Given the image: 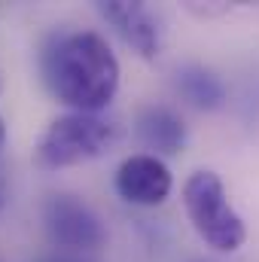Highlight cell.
Masks as SVG:
<instances>
[{"mask_svg": "<svg viewBox=\"0 0 259 262\" xmlns=\"http://www.w3.org/2000/svg\"><path fill=\"white\" fill-rule=\"evenodd\" d=\"M46 89L70 113H101L119 92V61L95 31L52 34L40 52Z\"/></svg>", "mask_w": 259, "mask_h": 262, "instance_id": "6da1fadb", "label": "cell"}, {"mask_svg": "<svg viewBox=\"0 0 259 262\" xmlns=\"http://www.w3.org/2000/svg\"><path fill=\"white\" fill-rule=\"evenodd\" d=\"M122 137V125L104 113H64L49 122L34 146V162L46 171L73 168L107 156Z\"/></svg>", "mask_w": 259, "mask_h": 262, "instance_id": "7a4b0ae2", "label": "cell"}, {"mask_svg": "<svg viewBox=\"0 0 259 262\" xmlns=\"http://www.w3.org/2000/svg\"><path fill=\"white\" fill-rule=\"evenodd\" d=\"M183 207L195 235L217 253H235L247 241V226L232 207L223 180L213 171H195L183 183Z\"/></svg>", "mask_w": 259, "mask_h": 262, "instance_id": "3957f363", "label": "cell"}, {"mask_svg": "<svg viewBox=\"0 0 259 262\" xmlns=\"http://www.w3.org/2000/svg\"><path fill=\"white\" fill-rule=\"evenodd\" d=\"M43 226L52 244L64 250H98L107 241L104 220L70 192H55L43 204Z\"/></svg>", "mask_w": 259, "mask_h": 262, "instance_id": "277c9868", "label": "cell"}, {"mask_svg": "<svg viewBox=\"0 0 259 262\" xmlns=\"http://www.w3.org/2000/svg\"><path fill=\"white\" fill-rule=\"evenodd\" d=\"M116 192L122 201L137 204V207H159L165 204L171 189H174V177L171 168L153 156V152H137L128 156L119 168H116Z\"/></svg>", "mask_w": 259, "mask_h": 262, "instance_id": "5b68a950", "label": "cell"}, {"mask_svg": "<svg viewBox=\"0 0 259 262\" xmlns=\"http://www.w3.org/2000/svg\"><path fill=\"white\" fill-rule=\"evenodd\" d=\"M98 12L119 31V37L140 58L159 55V46H162L159 21L143 3H137V0H104V3H98Z\"/></svg>", "mask_w": 259, "mask_h": 262, "instance_id": "8992f818", "label": "cell"}, {"mask_svg": "<svg viewBox=\"0 0 259 262\" xmlns=\"http://www.w3.org/2000/svg\"><path fill=\"white\" fill-rule=\"evenodd\" d=\"M134 134L159 159L162 156H177L186 146V122L171 107H162V104H149L137 113Z\"/></svg>", "mask_w": 259, "mask_h": 262, "instance_id": "52a82bcc", "label": "cell"}, {"mask_svg": "<svg viewBox=\"0 0 259 262\" xmlns=\"http://www.w3.org/2000/svg\"><path fill=\"white\" fill-rule=\"evenodd\" d=\"M174 89L180 92V98L195 107V110H204V113H210V110H220L223 104H226V85H223V79L213 73V70H207V67L201 64H183L177 73H174Z\"/></svg>", "mask_w": 259, "mask_h": 262, "instance_id": "ba28073f", "label": "cell"}, {"mask_svg": "<svg viewBox=\"0 0 259 262\" xmlns=\"http://www.w3.org/2000/svg\"><path fill=\"white\" fill-rule=\"evenodd\" d=\"M40 262H82V259H73V256H46Z\"/></svg>", "mask_w": 259, "mask_h": 262, "instance_id": "9c48e42d", "label": "cell"}, {"mask_svg": "<svg viewBox=\"0 0 259 262\" xmlns=\"http://www.w3.org/2000/svg\"><path fill=\"white\" fill-rule=\"evenodd\" d=\"M3 137H6V128H3V119H0V146H3Z\"/></svg>", "mask_w": 259, "mask_h": 262, "instance_id": "30bf717a", "label": "cell"}, {"mask_svg": "<svg viewBox=\"0 0 259 262\" xmlns=\"http://www.w3.org/2000/svg\"><path fill=\"white\" fill-rule=\"evenodd\" d=\"M0 204H3V186H0Z\"/></svg>", "mask_w": 259, "mask_h": 262, "instance_id": "8fae6325", "label": "cell"}]
</instances>
